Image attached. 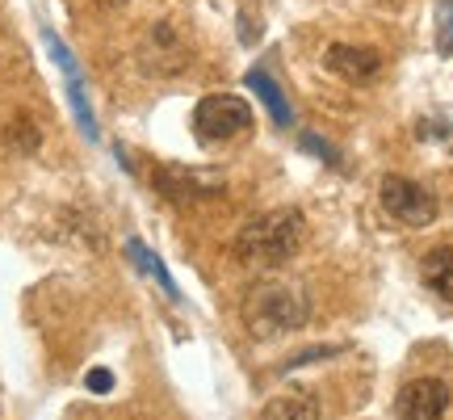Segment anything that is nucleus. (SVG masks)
<instances>
[{"instance_id": "nucleus-10", "label": "nucleus", "mask_w": 453, "mask_h": 420, "mask_svg": "<svg viewBox=\"0 0 453 420\" xmlns=\"http://www.w3.org/2000/svg\"><path fill=\"white\" fill-rule=\"evenodd\" d=\"M257 420H319V400L303 387H290L260 408Z\"/></svg>"}, {"instance_id": "nucleus-15", "label": "nucleus", "mask_w": 453, "mask_h": 420, "mask_svg": "<svg viewBox=\"0 0 453 420\" xmlns=\"http://www.w3.org/2000/svg\"><path fill=\"white\" fill-rule=\"evenodd\" d=\"M9 135H13V144L21 147V152H34V147H38V130H34L30 118H17L13 127H9Z\"/></svg>"}, {"instance_id": "nucleus-17", "label": "nucleus", "mask_w": 453, "mask_h": 420, "mask_svg": "<svg viewBox=\"0 0 453 420\" xmlns=\"http://www.w3.org/2000/svg\"><path fill=\"white\" fill-rule=\"evenodd\" d=\"M332 354H340V345H315V349H307V354H298V357H290V362H286V366H311V362H315V357H332Z\"/></svg>"}, {"instance_id": "nucleus-14", "label": "nucleus", "mask_w": 453, "mask_h": 420, "mask_svg": "<svg viewBox=\"0 0 453 420\" xmlns=\"http://www.w3.org/2000/svg\"><path fill=\"white\" fill-rule=\"evenodd\" d=\"M437 51L453 55V0H437Z\"/></svg>"}, {"instance_id": "nucleus-7", "label": "nucleus", "mask_w": 453, "mask_h": 420, "mask_svg": "<svg viewBox=\"0 0 453 420\" xmlns=\"http://www.w3.org/2000/svg\"><path fill=\"white\" fill-rule=\"evenodd\" d=\"M445 412H449V387L441 378H411L395 400L399 420H445Z\"/></svg>"}, {"instance_id": "nucleus-19", "label": "nucleus", "mask_w": 453, "mask_h": 420, "mask_svg": "<svg viewBox=\"0 0 453 420\" xmlns=\"http://www.w3.org/2000/svg\"><path fill=\"white\" fill-rule=\"evenodd\" d=\"M101 9H118V4H127V0H97Z\"/></svg>"}, {"instance_id": "nucleus-18", "label": "nucleus", "mask_w": 453, "mask_h": 420, "mask_svg": "<svg viewBox=\"0 0 453 420\" xmlns=\"http://www.w3.org/2000/svg\"><path fill=\"white\" fill-rule=\"evenodd\" d=\"M303 147H311V152H319V156H327V164H336V152L324 144V139H315V135H303Z\"/></svg>"}, {"instance_id": "nucleus-11", "label": "nucleus", "mask_w": 453, "mask_h": 420, "mask_svg": "<svg viewBox=\"0 0 453 420\" xmlns=\"http://www.w3.org/2000/svg\"><path fill=\"white\" fill-rule=\"evenodd\" d=\"M420 274H424V286H428V291L441 294L445 303H453V248H433V253H424Z\"/></svg>"}, {"instance_id": "nucleus-8", "label": "nucleus", "mask_w": 453, "mask_h": 420, "mask_svg": "<svg viewBox=\"0 0 453 420\" xmlns=\"http://www.w3.org/2000/svg\"><path fill=\"white\" fill-rule=\"evenodd\" d=\"M42 43H47L50 59H55V67L64 72L67 81V101H72V110H76V118H81V130L88 135V139H97V118H93V110H88V97H84V81H81V67H76V59H72V51L64 47V38L55 30H42Z\"/></svg>"}, {"instance_id": "nucleus-1", "label": "nucleus", "mask_w": 453, "mask_h": 420, "mask_svg": "<svg viewBox=\"0 0 453 420\" xmlns=\"http://www.w3.org/2000/svg\"><path fill=\"white\" fill-rule=\"evenodd\" d=\"M303 236H307V219L303 210L294 206H277L257 214L252 223L240 227L235 236V257L252 269H277L303 248Z\"/></svg>"}, {"instance_id": "nucleus-5", "label": "nucleus", "mask_w": 453, "mask_h": 420, "mask_svg": "<svg viewBox=\"0 0 453 420\" xmlns=\"http://www.w3.org/2000/svg\"><path fill=\"white\" fill-rule=\"evenodd\" d=\"M378 194H382V206H387V214L395 219V223H403V227H428L433 219H437V198L428 194L424 185H416L411 177L390 173V177H382Z\"/></svg>"}, {"instance_id": "nucleus-4", "label": "nucleus", "mask_w": 453, "mask_h": 420, "mask_svg": "<svg viewBox=\"0 0 453 420\" xmlns=\"http://www.w3.org/2000/svg\"><path fill=\"white\" fill-rule=\"evenodd\" d=\"M248 127H252V110H248V101L223 97V93L197 101L194 130H197V139H202V144H226V139L243 135Z\"/></svg>"}, {"instance_id": "nucleus-9", "label": "nucleus", "mask_w": 453, "mask_h": 420, "mask_svg": "<svg viewBox=\"0 0 453 420\" xmlns=\"http://www.w3.org/2000/svg\"><path fill=\"white\" fill-rule=\"evenodd\" d=\"M327 72H336L340 81L349 84H370L382 72V55L373 47H357V43H332L324 55Z\"/></svg>"}, {"instance_id": "nucleus-2", "label": "nucleus", "mask_w": 453, "mask_h": 420, "mask_svg": "<svg viewBox=\"0 0 453 420\" xmlns=\"http://www.w3.org/2000/svg\"><path fill=\"white\" fill-rule=\"evenodd\" d=\"M240 320H243V328H248L252 340H277V337H286V332L307 328L311 303L303 291H294V286H273V282H269V286H252V291L243 294Z\"/></svg>"}, {"instance_id": "nucleus-3", "label": "nucleus", "mask_w": 453, "mask_h": 420, "mask_svg": "<svg viewBox=\"0 0 453 420\" xmlns=\"http://www.w3.org/2000/svg\"><path fill=\"white\" fill-rule=\"evenodd\" d=\"M134 59L147 76H177L189 67V43L180 38V30L173 21H151L139 38V51Z\"/></svg>"}, {"instance_id": "nucleus-13", "label": "nucleus", "mask_w": 453, "mask_h": 420, "mask_svg": "<svg viewBox=\"0 0 453 420\" xmlns=\"http://www.w3.org/2000/svg\"><path fill=\"white\" fill-rule=\"evenodd\" d=\"M127 253H130V257H134V265H139L143 274H151V277H156V282H160V286H164V294H173V299H177V282L168 277V269H164V261L156 257V253H151L147 244L130 240V244H127Z\"/></svg>"}, {"instance_id": "nucleus-6", "label": "nucleus", "mask_w": 453, "mask_h": 420, "mask_svg": "<svg viewBox=\"0 0 453 420\" xmlns=\"http://www.w3.org/2000/svg\"><path fill=\"white\" fill-rule=\"evenodd\" d=\"M151 185L173 202H211L226 194V177L206 173V168H185V164H160L151 173Z\"/></svg>"}, {"instance_id": "nucleus-16", "label": "nucleus", "mask_w": 453, "mask_h": 420, "mask_svg": "<svg viewBox=\"0 0 453 420\" xmlns=\"http://www.w3.org/2000/svg\"><path fill=\"white\" fill-rule=\"evenodd\" d=\"M84 387L93 391V395H110V391H113V374L110 370H88V374H84Z\"/></svg>"}, {"instance_id": "nucleus-12", "label": "nucleus", "mask_w": 453, "mask_h": 420, "mask_svg": "<svg viewBox=\"0 0 453 420\" xmlns=\"http://www.w3.org/2000/svg\"><path fill=\"white\" fill-rule=\"evenodd\" d=\"M243 84H248L252 93H260V101H265V110L273 113V122H277V127H290V122H294V113H290V105H286V97H281V89H277V84L269 81V72H260V67H252V72L243 76Z\"/></svg>"}]
</instances>
